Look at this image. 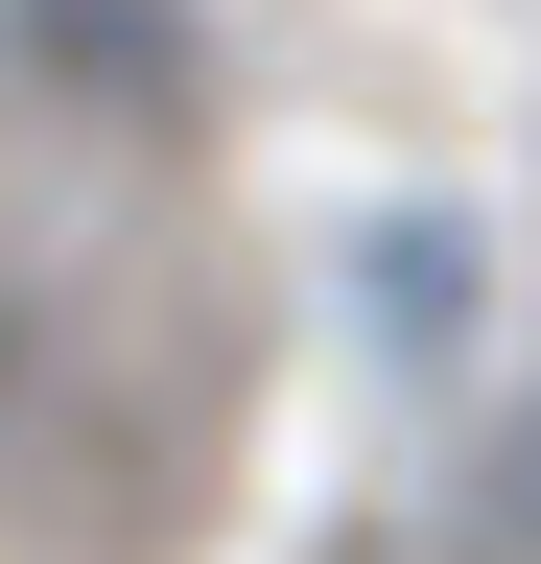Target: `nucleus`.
I'll list each match as a JSON object with an SVG mask.
<instances>
[{
    "label": "nucleus",
    "instance_id": "1",
    "mask_svg": "<svg viewBox=\"0 0 541 564\" xmlns=\"http://www.w3.org/2000/svg\"><path fill=\"white\" fill-rule=\"evenodd\" d=\"M0 352H24V306H0Z\"/></svg>",
    "mask_w": 541,
    "mask_h": 564
}]
</instances>
